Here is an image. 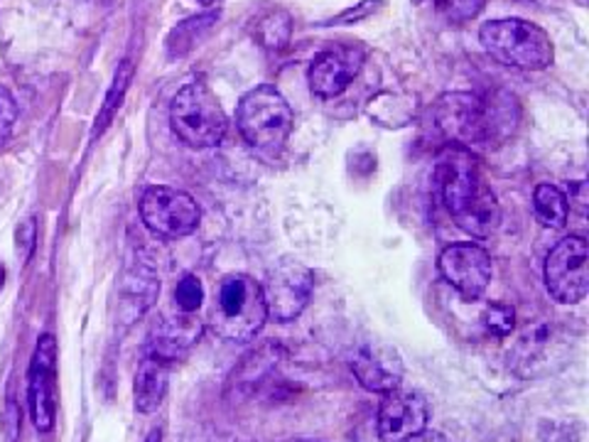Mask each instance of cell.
Returning <instances> with one entry per match:
<instances>
[{"label":"cell","instance_id":"1","mask_svg":"<svg viewBox=\"0 0 589 442\" xmlns=\"http://www.w3.org/2000/svg\"><path fill=\"white\" fill-rule=\"evenodd\" d=\"M435 179L452 219L474 239H489L502 224V207L486 185L477 155L469 147L447 143L437 155Z\"/></svg>","mask_w":589,"mask_h":442},{"label":"cell","instance_id":"2","mask_svg":"<svg viewBox=\"0 0 589 442\" xmlns=\"http://www.w3.org/2000/svg\"><path fill=\"white\" fill-rule=\"evenodd\" d=\"M484 50L498 64L524 72H542L555 60L552 40L546 30L530 20L498 18L484 22L479 30Z\"/></svg>","mask_w":589,"mask_h":442},{"label":"cell","instance_id":"3","mask_svg":"<svg viewBox=\"0 0 589 442\" xmlns=\"http://www.w3.org/2000/svg\"><path fill=\"white\" fill-rule=\"evenodd\" d=\"M268 320L260 282L251 276L231 274L219 282L211 327L229 342H251Z\"/></svg>","mask_w":589,"mask_h":442},{"label":"cell","instance_id":"4","mask_svg":"<svg viewBox=\"0 0 589 442\" xmlns=\"http://www.w3.org/2000/svg\"><path fill=\"white\" fill-rule=\"evenodd\" d=\"M236 126L244 141L264 153H276L288 143L294 129V113L276 86L260 84L251 89L236 111Z\"/></svg>","mask_w":589,"mask_h":442},{"label":"cell","instance_id":"5","mask_svg":"<svg viewBox=\"0 0 589 442\" xmlns=\"http://www.w3.org/2000/svg\"><path fill=\"white\" fill-rule=\"evenodd\" d=\"M169 126L185 145L204 151L224 141L229 119L207 84H187L169 104Z\"/></svg>","mask_w":589,"mask_h":442},{"label":"cell","instance_id":"6","mask_svg":"<svg viewBox=\"0 0 589 442\" xmlns=\"http://www.w3.org/2000/svg\"><path fill=\"white\" fill-rule=\"evenodd\" d=\"M138 209L143 226L157 239H185V236L197 232L202 222V209L195 197L187 195L185 189L167 185L147 187Z\"/></svg>","mask_w":589,"mask_h":442},{"label":"cell","instance_id":"7","mask_svg":"<svg viewBox=\"0 0 589 442\" xmlns=\"http://www.w3.org/2000/svg\"><path fill=\"white\" fill-rule=\"evenodd\" d=\"M542 276L555 302H582L589 292V244L585 236L570 234L555 244L546 258Z\"/></svg>","mask_w":589,"mask_h":442},{"label":"cell","instance_id":"8","mask_svg":"<svg viewBox=\"0 0 589 442\" xmlns=\"http://www.w3.org/2000/svg\"><path fill=\"white\" fill-rule=\"evenodd\" d=\"M268 320L292 322L308 308L314 292L312 270L298 258H282L260 282Z\"/></svg>","mask_w":589,"mask_h":442},{"label":"cell","instance_id":"9","mask_svg":"<svg viewBox=\"0 0 589 442\" xmlns=\"http://www.w3.org/2000/svg\"><path fill=\"white\" fill-rule=\"evenodd\" d=\"M433 126L447 143L477 147L486 145L484 96L469 92L442 94L433 106Z\"/></svg>","mask_w":589,"mask_h":442},{"label":"cell","instance_id":"10","mask_svg":"<svg viewBox=\"0 0 589 442\" xmlns=\"http://www.w3.org/2000/svg\"><path fill=\"white\" fill-rule=\"evenodd\" d=\"M56 349L54 335H42L28 369V411L40 433H52L56 423Z\"/></svg>","mask_w":589,"mask_h":442},{"label":"cell","instance_id":"11","mask_svg":"<svg viewBox=\"0 0 589 442\" xmlns=\"http://www.w3.org/2000/svg\"><path fill=\"white\" fill-rule=\"evenodd\" d=\"M437 270L450 288H455L462 298L477 300L492 282V256L479 244L464 241L452 244L437 258Z\"/></svg>","mask_w":589,"mask_h":442},{"label":"cell","instance_id":"12","mask_svg":"<svg viewBox=\"0 0 589 442\" xmlns=\"http://www.w3.org/2000/svg\"><path fill=\"white\" fill-rule=\"evenodd\" d=\"M366 60V52L356 44H337L327 48L314 56L308 72L310 92L317 99H337L342 96L361 72V64Z\"/></svg>","mask_w":589,"mask_h":442},{"label":"cell","instance_id":"13","mask_svg":"<svg viewBox=\"0 0 589 442\" xmlns=\"http://www.w3.org/2000/svg\"><path fill=\"white\" fill-rule=\"evenodd\" d=\"M430 408L421 393L395 389L383 395L379 408V438L383 442H403L427 428Z\"/></svg>","mask_w":589,"mask_h":442},{"label":"cell","instance_id":"14","mask_svg":"<svg viewBox=\"0 0 589 442\" xmlns=\"http://www.w3.org/2000/svg\"><path fill=\"white\" fill-rule=\"evenodd\" d=\"M351 371L356 381L371 393L386 395L395 389H401L403 381V361L395 354V349L383 345H369L356 351L351 359Z\"/></svg>","mask_w":589,"mask_h":442},{"label":"cell","instance_id":"15","mask_svg":"<svg viewBox=\"0 0 589 442\" xmlns=\"http://www.w3.org/2000/svg\"><path fill=\"white\" fill-rule=\"evenodd\" d=\"M161 295V278L145 264H133L118 280V310L116 317L123 327H131L135 320L153 308Z\"/></svg>","mask_w":589,"mask_h":442},{"label":"cell","instance_id":"16","mask_svg":"<svg viewBox=\"0 0 589 442\" xmlns=\"http://www.w3.org/2000/svg\"><path fill=\"white\" fill-rule=\"evenodd\" d=\"M202 320L195 312H179L175 317H165V320L155 327V335H153V351L151 354L157 359H165L167 364H173V361L185 354V351L197 342L202 337Z\"/></svg>","mask_w":589,"mask_h":442},{"label":"cell","instance_id":"17","mask_svg":"<svg viewBox=\"0 0 589 442\" xmlns=\"http://www.w3.org/2000/svg\"><path fill=\"white\" fill-rule=\"evenodd\" d=\"M169 389V364L165 359L145 357L135 371L133 381V403L138 413H155L163 405Z\"/></svg>","mask_w":589,"mask_h":442},{"label":"cell","instance_id":"18","mask_svg":"<svg viewBox=\"0 0 589 442\" xmlns=\"http://www.w3.org/2000/svg\"><path fill=\"white\" fill-rule=\"evenodd\" d=\"M486 111V145L502 143L514 133L518 123V101L506 92H492L484 96Z\"/></svg>","mask_w":589,"mask_h":442},{"label":"cell","instance_id":"19","mask_svg":"<svg viewBox=\"0 0 589 442\" xmlns=\"http://www.w3.org/2000/svg\"><path fill=\"white\" fill-rule=\"evenodd\" d=\"M219 13H204V16H195V18H187L183 22H177V25L169 30L167 35V54L173 56V60H179V56H187L192 50L199 48V44L209 38V32L217 25Z\"/></svg>","mask_w":589,"mask_h":442},{"label":"cell","instance_id":"20","mask_svg":"<svg viewBox=\"0 0 589 442\" xmlns=\"http://www.w3.org/2000/svg\"><path fill=\"white\" fill-rule=\"evenodd\" d=\"M534 212L546 229H565L570 219L568 195L555 185H538L534 192Z\"/></svg>","mask_w":589,"mask_h":442},{"label":"cell","instance_id":"21","mask_svg":"<svg viewBox=\"0 0 589 442\" xmlns=\"http://www.w3.org/2000/svg\"><path fill=\"white\" fill-rule=\"evenodd\" d=\"M133 74H135V66L131 60H123L116 70V76H113V84L108 89V94L104 99V106H101L96 123H94V131H92V138H99V135H104V131L111 126L113 119H116L118 109L123 106V99H126L131 82H133Z\"/></svg>","mask_w":589,"mask_h":442},{"label":"cell","instance_id":"22","mask_svg":"<svg viewBox=\"0 0 589 442\" xmlns=\"http://www.w3.org/2000/svg\"><path fill=\"white\" fill-rule=\"evenodd\" d=\"M278 351L280 349L276 345H264L260 349H256L254 354H248L244 359V364L234 371L231 387L236 391H251L256 383L264 381V377H268V371L276 367Z\"/></svg>","mask_w":589,"mask_h":442},{"label":"cell","instance_id":"23","mask_svg":"<svg viewBox=\"0 0 589 442\" xmlns=\"http://www.w3.org/2000/svg\"><path fill=\"white\" fill-rule=\"evenodd\" d=\"M292 35V20L286 10H270L260 16L254 25V38L266 50H282L290 42Z\"/></svg>","mask_w":589,"mask_h":442},{"label":"cell","instance_id":"24","mask_svg":"<svg viewBox=\"0 0 589 442\" xmlns=\"http://www.w3.org/2000/svg\"><path fill=\"white\" fill-rule=\"evenodd\" d=\"M482 322L489 335L508 337L516 330V310L506 302H492V305H486Z\"/></svg>","mask_w":589,"mask_h":442},{"label":"cell","instance_id":"25","mask_svg":"<svg viewBox=\"0 0 589 442\" xmlns=\"http://www.w3.org/2000/svg\"><path fill=\"white\" fill-rule=\"evenodd\" d=\"M204 302V286L197 276H185L175 286V305L179 312H197Z\"/></svg>","mask_w":589,"mask_h":442},{"label":"cell","instance_id":"26","mask_svg":"<svg viewBox=\"0 0 589 442\" xmlns=\"http://www.w3.org/2000/svg\"><path fill=\"white\" fill-rule=\"evenodd\" d=\"M435 8L452 22H469L477 18L486 0H433Z\"/></svg>","mask_w":589,"mask_h":442},{"label":"cell","instance_id":"27","mask_svg":"<svg viewBox=\"0 0 589 442\" xmlns=\"http://www.w3.org/2000/svg\"><path fill=\"white\" fill-rule=\"evenodd\" d=\"M20 119L18 101L8 86L0 84V145L10 141V135L16 131V123Z\"/></svg>","mask_w":589,"mask_h":442},{"label":"cell","instance_id":"28","mask_svg":"<svg viewBox=\"0 0 589 442\" xmlns=\"http://www.w3.org/2000/svg\"><path fill=\"white\" fill-rule=\"evenodd\" d=\"M35 248H38V222L30 217L16 229V254L20 256L22 264H28L32 254H35Z\"/></svg>","mask_w":589,"mask_h":442},{"label":"cell","instance_id":"29","mask_svg":"<svg viewBox=\"0 0 589 442\" xmlns=\"http://www.w3.org/2000/svg\"><path fill=\"white\" fill-rule=\"evenodd\" d=\"M379 3H381V0H364V3H361V6L349 8V10H344L342 16H337L332 20V25H356V22L366 20L373 13V10L379 8Z\"/></svg>","mask_w":589,"mask_h":442},{"label":"cell","instance_id":"30","mask_svg":"<svg viewBox=\"0 0 589 442\" xmlns=\"http://www.w3.org/2000/svg\"><path fill=\"white\" fill-rule=\"evenodd\" d=\"M20 428H22V413L20 405L16 401L6 403V413H3V433L8 442H16L20 438Z\"/></svg>","mask_w":589,"mask_h":442},{"label":"cell","instance_id":"31","mask_svg":"<svg viewBox=\"0 0 589 442\" xmlns=\"http://www.w3.org/2000/svg\"><path fill=\"white\" fill-rule=\"evenodd\" d=\"M403 442H447V438L445 435H442V433H437V430H421V433H417V435H413V438H407V440H403Z\"/></svg>","mask_w":589,"mask_h":442},{"label":"cell","instance_id":"32","mask_svg":"<svg viewBox=\"0 0 589 442\" xmlns=\"http://www.w3.org/2000/svg\"><path fill=\"white\" fill-rule=\"evenodd\" d=\"M145 442H163V430L161 428L151 430V433H147V438H145Z\"/></svg>","mask_w":589,"mask_h":442},{"label":"cell","instance_id":"33","mask_svg":"<svg viewBox=\"0 0 589 442\" xmlns=\"http://www.w3.org/2000/svg\"><path fill=\"white\" fill-rule=\"evenodd\" d=\"M6 280H8V268L0 264V292L6 290Z\"/></svg>","mask_w":589,"mask_h":442},{"label":"cell","instance_id":"34","mask_svg":"<svg viewBox=\"0 0 589 442\" xmlns=\"http://www.w3.org/2000/svg\"><path fill=\"white\" fill-rule=\"evenodd\" d=\"M199 3H204V6H214V3H217V0H199Z\"/></svg>","mask_w":589,"mask_h":442},{"label":"cell","instance_id":"35","mask_svg":"<svg viewBox=\"0 0 589 442\" xmlns=\"http://www.w3.org/2000/svg\"><path fill=\"white\" fill-rule=\"evenodd\" d=\"M290 442H314V440H290Z\"/></svg>","mask_w":589,"mask_h":442}]
</instances>
